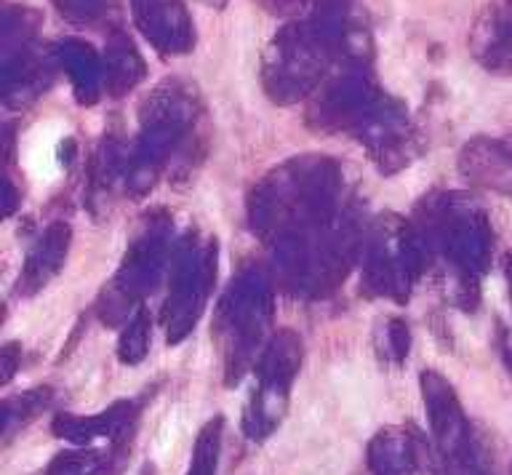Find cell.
Listing matches in <instances>:
<instances>
[{
	"label": "cell",
	"mask_w": 512,
	"mask_h": 475,
	"mask_svg": "<svg viewBox=\"0 0 512 475\" xmlns=\"http://www.w3.org/2000/svg\"><path fill=\"white\" fill-rule=\"evenodd\" d=\"M270 289L262 275L246 273L232 281L219 307V334L227 353V382H238L240 374L254 361L256 345L262 342L264 326L270 323Z\"/></svg>",
	"instance_id": "3957f363"
},
{
	"label": "cell",
	"mask_w": 512,
	"mask_h": 475,
	"mask_svg": "<svg viewBox=\"0 0 512 475\" xmlns=\"http://www.w3.org/2000/svg\"><path fill=\"white\" fill-rule=\"evenodd\" d=\"M216 275V243H198L187 235L182 249L176 251L171 294L166 299L163 321H166L168 342H182L206 307L211 281Z\"/></svg>",
	"instance_id": "5b68a950"
},
{
	"label": "cell",
	"mask_w": 512,
	"mask_h": 475,
	"mask_svg": "<svg viewBox=\"0 0 512 475\" xmlns=\"http://www.w3.org/2000/svg\"><path fill=\"white\" fill-rule=\"evenodd\" d=\"M64 57H67V70H70V75L75 78V86H78L80 102H94L96 99L94 54H91L88 46H83V43H75V49H64Z\"/></svg>",
	"instance_id": "4fadbf2b"
},
{
	"label": "cell",
	"mask_w": 512,
	"mask_h": 475,
	"mask_svg": "<svg viewBox=\"0 0 512 475\" xmlns=\"http://www.w3.org/2000/svg\"><path fill=\"white\" fill-rule=\"evenodd\" d=\"M14 206H16V193H14V185H11V182H8L6 179V206H3V214H11V211H14Z\"/></svg>",
	"instance_id": "ffe728a7"
},
{
	"label": "cell",
	"mask_w": 512,
	"mask_h": 475,
	"mask_svg": "<svg viewBox=\"0 0 512 475\" xmlns=\"http://www.w3.org/2000/svg\"><path fill=\"white\" fill-rule=\"evenodd\" d=\"M408 342H411V339H408V326H406V323L398 321V318L387 323V350H384V353L390 355L392 361L400 363V361H403V358H406V355H408Z\"/></svg>",
	"instance_id": "e0dca14e"
},
{
	"label": "cell",
	"mask_w": 512,
	"mask_h": 475,
	"mask_svg": "<svg viewBox=\"0 0 512 475\" xmlns=\"http://www.w3.org/2000/svg\"><path fill=\"white\" fill-rule=\"evenodd\" d=\"M163 259H166V227L163 222L152 219L150 227L134 241L115 278V286L123 299H136L142 297L144 291H152L160 270L166 265Z\"/></svg>",
	"instance_id": "52a82bcc"
},
{
	"label": "cell",
	"mask_w": 512,
	"mask_h": 475,
	"mask_svg": "<svg viewBox=\"0 0 512 475\" xmlns=\"http://www.w3.org/2000/svg\"><path fill=\"white\" fill-rule=\"evenodd\" d=\"M422 441L400 427H384L371 438L366 451L368 470L374 475H416Z\"/></svg>",
	"instance_id": "8fae6325"
},
{
	"label": "cell",
	"mask_w": 512,
	"mask_h": 475,
	"mask_svg": "<svg viewBox=\"0 0 512 475\" xmlns=\"http://www.w3.org/2000/svg\"><path fill=\"white\" fill-rule=\"evenodd\" d=\"M104 454L102 451H62L54 462L46 467V475H102Z\"/></svg>",
	"instance_id": "9a60e30c"
},
{
	"label": "cell",
	"mask_w": 512,
	"mask_h": 475,
	"mask_svg": "<svg viewBox=\"0 0 512 475\" xmlns=\"http://www.w3.org/2000/svg\"><path fill=\"white\" fill-rule=\"evenodd\" d=\"M48 401V390L46 387H38V390H32V393L22 395V398H14V401L3 403V433L11 435L14 430L16 419H30L35 417Z\"/></svg>",
	"instance_id": "2e32d148"
},
{
	"label": "cell",
	"mask_w": 512,
	"mask_h": 475,
	"mask_svg": "<svg viewBox=\"0 0 512 475\" xmlns=\"http://www.w3.org/2000/svg\"><path fill=\"white\" fill-rule=\"evenodd\" d=\"M502 358H504V366H507V371L512 374V329H504V334H502Z\"/></svg>",
	"instance_id": "d6986e66"
},
{
	"label": "cell",
	"mask_w": 512,
	"mask_h": 475,
	"mask_svg": "<svg viewBox=\"0 0 512 475\" xmlns=\"http://www.w3.org/2000/svg\"><path fill=\"white\" fill-rule=\"evenodd\" d=\"M222 427L224 419L214 417L206 422V427L198 433L195 449H192V462L187 475H216L219 467V451H222Z\"/></svg>",
	"instance_id": "7c38bea8"
},
{
	"label": "cell",
	"mask_w": 512,
	"mask_h": 475,
	"mask_svg": "<svg viewBox=\"0 0 512 475\" xmlns=\"http://www.w3.org/2000/svg\"><path fill=\"white\" fill-rule=\"evenodd\" d=\"M299 363H302V342L291 331H280L278 337L264 347L259 366H256L259 385L243 417V430L248 438L262 441L280 425Z\"/></svg>",
	"instance_id": "277c9868"
},
{
	"label": "cell",
	"mask_w": 512,
	"mask_h": 475,
	"mask_svg": "<svg viewBox=\"0 0 512 475\" xmlns=\"http://www.w3.org/2000/svg\"><path fill=\"white\" fill-rule=\"evenodd\" d=\"M136 425V406L131 401H120L110 409H104L102 414H94V417H75V414H59L54 419V435L64 438V441L78 443V446H86L94 438H107L115 446H120L123 441H128V435Z\"/></svg>",
	"instance_id": "ba28073f"
},
{
	"label": "cell",
	"mask_w": 512,
	"mask_h": 475,
	"mask_svg": "<svg viewBox=\"0 0 512 475\" xmlns=\"http://www.w3.org/2000/svg\"><path fill=\"white\" fill-rule=\"evenodd\" d=\"M504 275H507V283H510V297H512V254L504 257Z\"/></svg>",
	"instance_id": "44dd1931"
},
{
	"label": "cell",
	"mask_w": 512,
	"mask_h": 475,
	"mask_svg": "<svg viewBox=\"0 0 512 475\" xmlns=\"http://www.w3.org/2000/svg\"><path fill=\"white\" fill-rule=\"evenodd\" d=\"M424 267V241L411 227L395 222L374 238L366 259V289L382 297L403 299Z\"/></svg>",
	"instance_id": "8992f818"
},
{
	"label": "cell",
	"mask_w": 512,
	"mask_h": 475,
	"mask_svg": "<svg viewBox=\"0 0 512 475\" xmlns=\"http://www.w3.org/2000/svg\"><path fill=\"white\" fill-rule=\"evenodd\" d=\"M422 398L438 457L446 475H494V462L472 430L470 419L464 414L462 403L456 398L454 387L438 371L427 369L419 377Z\"/></svg>",
	"instance_id": "6da1fadb"
},
{
	"label": "cell",
	"mask_w": 512,
	"mask_h": 475,
	"mask_svg": "<svg viewBox=\"0 0 512 475\" xmlns=\"http://www.w3.org/2000/svg\"><path fill=\"white\" fill-rule=\"evenodd\" d=\"M72 230L67 222H54L46 227L35 246L24 259L22 275H19V294H35L62 270L67 249H70Z\"/></svg>",
	"instance_id": "30bf717a"
},
{
	"label": "cell",
	"mask_w": 512,
	"mask_h": 475,
	"mask_svg": "<svg viewBox=\"0 0 512 475\" xmlns=\"http://www.w3.org/2000/svg\"><path fill=\"white\" fill-rule=\"evenodd\" d=\"M136 22L142 33L163 51H187L192 43L190 19L182 0H134Z\"/></svg>",
	"instance_id": "9c48e42d"
},
{
	"label": "cell",
	"mask_w": 512,
	"mask_h": 475,
	"mask_svg": "<svg viewBox=\"0 0 512 475\" xmlns=\"http://www.w3.org/2000/svg\"><path fill=\"white\" fill-rule=\"evenodd\" d=\"M147 347H150V313L144 307H139L134 318L128 321L123 337H120V361L134 366L147 355Z\"/></svg>",
	"instance_id": "5bb4252c"
},
{
	"label": "cell",
	"mask_w": 512,
	"mask_h": 475,
	"mask_svg": "<svg viewBox=\"0 0 512 475\" xmlns=\"http://www.w3.org/2000/svg\"><path fill=\"white\" fill-rule=\"evenodd\" d=\"M430 243L454 265L459 273V289L464 291L467 307L478 297V273L488 267L491 257V230L486 217L467 203L446 198L430 214Z\"/></svg>",
	"instance_id": "7a4b0ae2"
},
{
	"label": "cell",
	"mask_w": 512,
	"mask_h": 475,
	"mask_svg": "<svg viewBox=\"0 0 512 475\" xmlns=\"http://www.w3.org/2000/svg\"><path fill=\"white\" fill-rule=\"evenodd\" d=\"M16 366H19V347L6 345L3 347V385H6V382H11Z\"/></svg>",
	"instance_id": "ac0fdd59"
}]
</instances>
